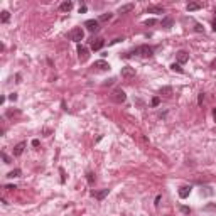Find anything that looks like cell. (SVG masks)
Instances as JSON below:
<instances>
[{"mask_svg": "<svg viewBox=\"0 0 216 216\" xmlns=\"http://www.w3.org/2000/svg\"><path fill=\"white\" fill-rule=\"evenodd\" d=\"M9 100L15 101V100H17V93H10V95H9Z\"/></svg>", "mask_w": 216, "mask_h": 216, "instance_id": "27", "label": "cell"}, {"mask_svg": "<svg viewBox=\"0 0 216 216\" xmlns=\"http://www.w3.org/2000/svg\"><path fill=\"white\" fill-rule=\"evenodd\" d=\"M127 100V95L123 90H115L111 93V101H115V103H123Z\"/></svg>", "mask_w": 216, "mask_h": 216, "instance_id": "3", "label": "cell"}, {"mask_svg": "<svg viewBox=\"0 0 216 216\" xmlns=\"http://www.w3.org/2000/svg\"><path fill=\"white\" fill-rule=\"evenodd\" d=\"M2 159L5 160V164H10V162H12V160H10V157H9L7 154H2Z\"/></svg>", "mask_w": 216, "mask_h": 216, "instance_id": "24", "label": "cell"}, {"mask_svg": "<svg viewBox=\"0 0 216 216\" xmlns=\"http://www.w3.org/2000/svg\"><path fill=\"white\" fill-rule=\"evenodd\" d=\"M196 32H203V26L201 24H196Z\"/></svg>", "mask_w": 216, "mask_h": 216, "instance_id": "28", "label": "cell"}, {"mask_svg": "<svg viewBox=\"0 0 216 216\" xmlns=\"http://www.w3.org/2000/svg\"><path fill=\"white\" fill-rule=\"evenodd\" d=\"M5 189H9V191H14V189H15V186L9 184V186H5Z\"/></svg>", "mask_w": 216, "mask_h": 216, "instance_id": "30", "label": "cell"}, {"mask_svg": "<svg viewBox=\"0 0 216 216\" xmlns=\"http://www.w3.org/2000/svg\"><path fill=\"white\" fill-rule=\"evenodd\" d=\"M88 182L93 184V174H91V172H88Z\"/></svg>", "mask_w": 216, "mask_h": 216, "instance_id": "29", "label": "cell"}, {"mask_svg": "<svg viewBox=\"0 0 216 216\" xmlns=\"http://www.w3.org/2000/svg\"><path fill=\"white\" fill-rule=\"evenodd\" d=\"M69 37H71V41H74V42H81L83 41V37H84V32H83V29L81 27H74L73 31H71V34H69Z\"/></svg>", "mask_w": 216, "mask_h": 216, "instance_id": "2", "label": "cell"}, {"mask_svg": "<svg viewBox=\"0 0 216 216\" xmlns=\"http://www.w3.org/2000/svg\"><path fill=\"white\" fill-rule=\"evenodd\" d=\"M24 149H26V142H19L14 147V155L15 157H19V155H22V152H24Z\"/></svg>", "mask_w": 216, "mask_h": 216, "instance_id": "10", "label": "cell"}, {"mask_svg": "<svg viewBox=\"0 0 216 216\" xmlns=\"http://www.w3.org/2000/svg\"><path fill=\"white\" fill-rule=\"evenodd\" d=\"M0 21L4 22V24H7V22L10 21V14H9L7 10H4V12H2V17H0Z\"/></svg>", "mask_w": 216, "mask_h": 216, "instance_id": "20", "label": "cell"}, {"mask_svg": "<svg viewBox=\"0 0 216 216\" xmlns=\"http://www.w3.org/2000/svg\"><path fill=\"white\" fill-rule=\"evenodd\" d=\"M160 95L171 96L172 95V88H171V86H164V88H160Z\"/></svg>", "mask_w": 216, "mask_h": 216, "instance_id": "19", "label": "cell"}, {"mask_svg": "<svg viewBox=\"0 0 216 216\" xmlns=\"http://www.w3.org/2000/svg\"><path fill=\"white\" fill-rule=\"evenodd\" d=\"M32 145H34V147H39V140H37V138L36 140H32Z\"/></svg>", "mask_w": 216, "mask_h": 216, "instance_id": "32", "label": "cell"}, {"mask_svg": "<svg viewBox=\"0 0 216 216\" xmlns=\"http://www.w3.org/2000/svg\"><path fill=\"white\" fill-rule=\"evenodd\" d=\"M171 69H172V71H176V73H182V68H181L179 64H171Z\"/></svg>", "mask_w": 216, "mask_h": 216, "instance_id": "21", "label": "cell"}, {"mask_svg": "<svg viewBox=\"0 0 216 216\" xmlns=\"http://www.w3.org/2000/svg\"><path fill=\"white\" fill-rule=\"evenodd\" d=\"M110 189H101V191H91V196H95L96 199H103L105 196H108Z\"/></svg>", "mask_w": 216, "mask_h": 216, "instance_id": "8", "label": "cell"}, {"mask_svg": "<svg viewBox=\"0 0 216 216\" xmlns=\"http://www.w3.org/2000/svg\"><path fill=\"white\" fill-rule=\"evenodd\" d=\"M103 44H105L103 39H95V41L91 42V49H93V51H100V49L103 48Z\"/></svg>", "mask_w": 216, "mask_h": 216, "instance_id": "12", "label": "cell"}, {"mask_svg": "<svg viewBox=\"0 0 216 216\" xmlns=\"http://www.w3.org/2000/svg\"><path fill=\"white\" fill-rule=\"evenodd\" d=\"M213 31H216V19L213 21Z\"/></svg>", "mask_w": 216, "mask_h": 216, "instance_id": "36", "label": "cell"}, {"mask_svg": "<svg viewBox=\"0 0 216 216\" xmlns=\"http://www.w3.org/2000/svg\"><path fill=\"white\" fill-rule=\"evenodd\" d=\"M213 116H215V118H216V108H215V110H213Z\"/></svg>", "mask_w": 216, "mask_h": 216, "instance_id": "37", "label": "cell"}, {"mask_svg": "<svg viewBox=\"0 0 216 216\" xmlns=\"http://www.w3.org/2000/svg\"><path fill=\"white\" fill-rule=\"evenodd\" d=\"M110 19H111V14H103L100 17V22H106V21H110Z\"/></svg>", "mask_w": 216, "mask_h": 216, "instance_id": "22", "label": "cell"}, {"mask_svg": "<svg viewBox=\"0 0 216 216\" xmlns=\"http://www.w3.org/2000/svg\"><path fill=\"white\" fill-rule=\"evenodd\" d=\"M135 54L142 56V58H150L154 54V49L150 48V46H147V44H144V46H138V48L135 49Z\"/></svg>", "mask_w": 216, "mask_h": 216, "instance_id": "1", "label": "cell"}, {"mask_svg": "<svg viewBox=\"0 0 216 216\" xmlns=\"http://www.w3.org/2000/svg\"><path fill=\"white\" fill-rule=\"evenodd\" d=\"M176 58H177V61H179L181 64H184V63H187L189 56H187V53H186V51H179V53L176 54Z\"/></svg>", "mask_w": 216, "mask_h": 216, "instance_id": "11", "label": "cell"}, {"mask_svg": "<svg viewBox=\"0 0 216 216\" xmlns=\"http://www.w3.org/2000/svg\"><path fill=\"white\" fill-rule=\"evenodd\" d=\"M152 105H154V106H157V105H159V98H154V100H152Z\"/></svg>", "mask_w": 216, "mask_h": 216, "instance_id": "31", "label": "cell"}, {"mask_svg": "<svg viewBox=\"0 0 216 216\" xmlns=\"http://www.w3.org/2000/svg\"><path fill=\"white\" fill-rule=\"evenodd\" d=\"M120 74H122V78H133L135 76V69L130 68V66H125V68H122Z\"/></svg>", "mask_w": 216, "mask_h": 216, "instance_id": "6", "label": "cell"}, {"mask_svg": "<svg viewBox=\"0 0 216 216\" xmlns=\"http://www.w3.org/2000/svg\"><path fill=\"white\" fill-rule=\"evenodd\" d=\"M201 7H203V5H201L199 2H189V4H187V10H189V12H193V10H199Z\"/></svg>", "mask_w": 216, "mask_h": 216, "instance_id": "16", "label": "cell"}, {"mask_svg": "<svg viewBox=\"0 0 216 216\" xmlns=\"http://www.w3.org/2000/svg\"><path fill=\"white\" fill-rule=\"evenodd\" d=\"M191 189H193L191 186H182V187H179V198L181 199H186V198L191 194Z\"/></svg>", "mask_w": 216, "mask_h": 216, "instance_id": "7", "label": "cell"}, {"mask_svg": "<svg viewBox=\"0 0 216 216\" xmlns=\"http://www.w3.org/2000/svg\"><path fill=\"white\" fill-rule=\"evenodd\" d=\"M155 19H149V21H145V26H154V24H155Z\"/></svg>", "mask_w": 216, "mask_h": 216, "instance_id": "26", "label": "cell"}, {"mask_svg": "<svg viewBox=\"0 0 216 216\" xmlns=\"http://www.w3.org/2000/svg\"><path fill=\"white\" fill-rule=\"evenodd\" d=\"M181 211H182L184 215H189V213H191V209H189V208H186V206H181Z\"/></svg>", "mask_w": 216, "mask_h": 216, "instance_id": "25", "label": "cell"}, {"mask_svg": "<svg viewBox=\"0 0 216 216\" xmlns=\"http://www.w3.org/2000/svg\"><path fill=\"white\" fill-rule=\"evenodd\" d=\"M159 203H160V196H157V198H155V206H159Z\"/></svg>", "mask_w": 216, "mask_h": 216, "instance_id": "34", "label": "cell"}, {"mask_svg": "<svg viewBox=\"0 0 216 216\" xmlns=\"http://www.w3.org/2000/svg\"><path fill=\"white\" fill-rule=\"evenodd\" d=\"M211 68H213V69H216V59L213 61V63H211Z\"/></svg>", "mask_w": 216, "mask_h": 216, "instance_id": "35", "label": "cell"}, {"mask_svg": "<svg viewBox=\"0 0 216 216\" xmlns=\"http://www.w3.org/2000/svg\"><path fill=\"white\" fill-rule=\"evenodd\" d=\"M84 27L88 29L90 32H96L98 29H100V22L98 21H93V19H90V21L84 22Z\"/></svg>", "mask_w": 216, "mask_h": 216, "instance_id": "5", "label": "cell"}, {"mask_svg": "<svg viewBox=\"0 0 216 216\" xmlns=\"http://www.w3.org/2000/svg\"><path fill=\"white\" fill-rule=\"evenodd\" d=\"M172 24H174V21H172L171 17H164L162 19V27H165V29H171Z\"/></svg>", "mask_w": 216, "mask_h": 216, "instance_id": "17", "label": "cell"}, {"mask_svg": "<svg viewBox=\"0 0 216 216\" xmlns=\"http://www.w3.org/2000/svg\"><path fill=\"white\" fill-rule=\"evenodd\" d=\"M78 58L81 63H84V61H88V58H90V54H88V49L83 48L81 44H78Z\"/></svg>", "mask_w": 216, "mask_h": 216, "instance_id": "4", "label": "cell"}, {"mask_svg": "<svg viewBox=\"0 0 216 216\" xmlns=\"http://www.w3.org/2000/svg\"><path fill=\"white\" fill-rule=\"evenodd\" d=\"M147 12L149 14H164V9L162 7H157V5H150V7H147Z\"/></svg>", "mask_w": 216, "mask_h": 216, "instance_id": "14", "label": "cell"}, {"mask_svg": "<svg viewBox=\"0 0 216 216\" xmlns=\"http://www.w3.org/2000/svg\"><path fill=\"white\" fill-rule=\"evenodd\" d=\"M203 101H204V93H199V98H198V105H203Z\"/></svg>", "mask_w": 216, "mask_h": 216, "instance_id": "23", "label": "cell"}, {"mask_svg": "<svg viewBox=\"0 0 216 216\" xmlns=\"http://www.w3.org/2000/svg\"><path fill=\"white\" fill-rule=\"evenodd\" d=\"M22 172H21V169H14V171H10L9 174H7V177H10V179H14V177H19Z\"/></svg>", "mask_w": 216, "mask_h": 216, "instance_id": "18", "label": "cell"}, {"mask_svg": "<svg viewBox=\"0 0 216 216\" xmlns=\"http://www.w3.org/2000/svg\"><path fill=\"white\" fill-rule=\"evenodd\" d=\"M206 209H216V206L215 204H209V206H206Z\"/></svg>", "mask_w": 216, "mask_h": 216, "instance_id": "33", "label": "cell"}, {"mask_svg": "<svg viewBox=\"0 0 216 216\" xmlns=\"http://www.w3.org/2000/svg\"><path fill=\"white\" fill-rule=\"evenodd\" d=\"M59 9H61V10L63 12H69L71 10V9H73V2H63V4H61V5H59Z\"/></svg>", "mask_w": 216, "mask_h": 216, "instance_id": "15", "label": "cell"}, {"mask_svg": "<svg viewBox=\"0 0 216 216\" xmlns=\"http://www.w3.org/2000/svg\"><path fill=\"white\" fill-rule=\"evenodd\" d=\"M133 4H125V5H122L120 9H118V14H127V12H132L133 10Z\"/></svg>", "mask_w": 216, "mask_h": 216, "instance_id": "13", "label": "cell"}, {"mask_svg": "<svg viewBox=\"0 0 216 216\" xmlns=\"http://www.w3.org/2000/svg\"><path fill=\"white\" fill-rule=\"evenodd\" d=\"M93 68L100 69V71H106V69H110V64L106 63V61H103V59H101V61H96Z\"/></svg>", "mask_w": 216, "mask_h": 216, "instance_id": "9", "label": "cell"}]
</instances>
